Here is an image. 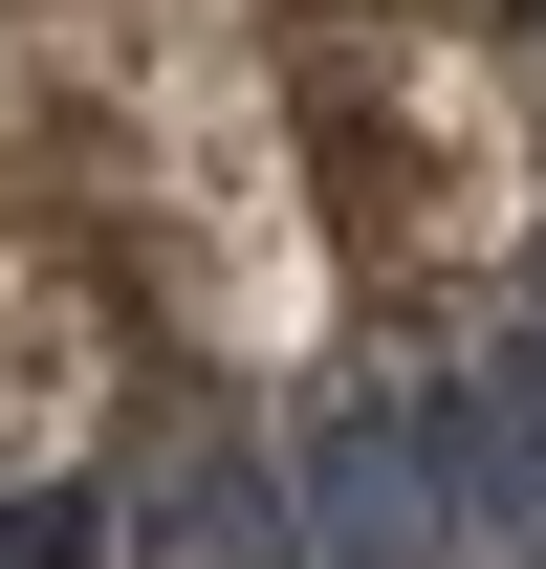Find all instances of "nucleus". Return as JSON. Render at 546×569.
Segmentation results:
<instances>
[{
  "label": "nucleus",
  "instance_id": "f257e3e1",
  "mask_svg": "<svg viewBox=\"0 0 546 569\" xmlns=\"http://www.w3.org/2000/svg\"><path fill=\"white\" fill-rule=\"evenodd\" d=\"M153 417H175V372H153L110 241L67 219L44 153L0 132V503H110L153 460Z\"/></svg>",
  "mask_w": 546,
  "mask_h": 569
},
{
  "label": "nucleus",
  "instance_id": "f03ea898",
  "mask_svg": "<svg viewBox=\"0 0 546 569\" xmlns=\"http://www.w3.org/2000/svg\"><path fill=\"white\" fill-rule=\"evenodd\" d=\"M0 132H22V110H0Z\"/></svg>",
  "mask_w": 546,
  "mask_h": 569
}]
</instances>
